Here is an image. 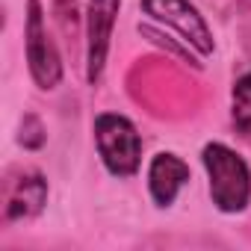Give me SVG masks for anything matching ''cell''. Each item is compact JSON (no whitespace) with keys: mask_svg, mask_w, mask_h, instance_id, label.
<instances>
[{"mask_svg":"<svg viewBox=\"0 0 251 251\" xmlns=\"http://www.w3.org/2000/svg\"><path fill=\"white\" fill-rule=\"evenodd\" d=\"M207 177H210V198L222 213H242L251 204V169L248 163L227 145L210 142L201 151Z\"/></svg>","mask_w":251,"mask_h":251,"instance_id":"6da1fadb","label":"cell"},{"mask_svg":"<svg viewBox=\"0 0 251 251\" xmlns=\"http://www.w3.org/2000/svg\"><path fill=\"white\" fill-rule=\"evenodd\" d=\"M95 145L100 163L115 177H133L142 166V139L130 118L118 112H100L95 118Z\"/></svg>","mask_w":251,"mask_h":251,"instance_id":"7a4b0ae2","label":"cell"},{"mask_svg":"<svg viewBox=\"0 0 251 251\" xmlns=\"http://www.w3.org/2000/svg\"><path fill=\"white\" fill-rule=\"evenodd\" d=\"M24 45H27V65H30V77L36 80L39 89L50 92L59 86L62 80V62H59V50L48 36L45 27V12L39 0H27V24H24Z\"/></svg>","mask_w":251,"mask_h":251,"instance_id":"3957f363","label":"cell"},{"mask_svg":"<svg viewBox=\"0 0 251 251\" xmlns=\"http://www.w3.org/2000/svg\"><path fill=\"white\" fill-rule=\"evenodd\" d=\"M142 9H145L154 21L172 27V30H175L186 45H192L201 56H210V53H213V48H216L213 33H210L204 15L189 3V0H142Z\"/></svg>","mask_w":251,"mask_h":251,"instance_id":"277c9868","label":"cell"},{"mask_svg":"<svg viewBox=\"0 0 251 251\" xmlns=\"http://www.w3.org/2000/svg\"><path fill=\"white\" fill-rule=\"evenodd\" d=\"M118 6H121V0H89V9H86V80L92 86L103 74Z\"/></svg>","mask_w":251,"mask_h":251,"instance_id":"5b68a950","label":"cell"},{"mask_svg":"<svg viewBox=\"0 0 251 251\" xmlns=\"http://www.w3.org/2000/svg\"><path fill=\"white\" fill-rule=\"evenodd\" d=\"M48 201V180L33 172L24 169L18 177L6 180V192H3V219L6 222H21V219H33L42 213Z\"/></svg>","mask_w":251,"mask_h":251,"instance_id":"8992f818","label":"cell"},{"mask_svg":"<svg viewBox=\"0 0 251 251\" xmlns=\"http://www.w3.org/2000/svg\"><path fill=\"white\" fill-rule=\"evenodd\" d=\"M186 180H189V166L172 151H160L148 166V189L157 207H172Z\"/></svg>","mask_w":251,"mask_h":251,"instance_id":"52a82bcc","label":"cell"},{"mask_svg":"<svg viewBox=\"0 0 251 251\" xmlns=\"http://www.w3.org/2000/svg\"><path fill=\"white\" fill-rule=\"evenodd\" d=\"M230 121L242 136H251V71L242 74L230 89Z\"/></svg>","mask_w":251,"mask_h":251,"instance_id":"ba28073f","label":"cell"}]
</instances>
